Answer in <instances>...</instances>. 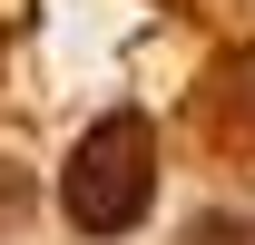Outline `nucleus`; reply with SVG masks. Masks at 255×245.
I'll use <instances>...</instances> for the list:
<instances>
[{
    "instance_id": "f257e3e1",
    "label": "nucleus",
    "mask_w": 255,
    "mask_h": 245,
    "mask_svg": "<svg viewBox=\"0 0 255 245\" xmlns=\"http://www.w3.org/2000/svg\"><path fill=\"white\" fill-rule=\"evenodd\" d=\"M157 196V127L147 118H98L59 167V206L79 236H128Z\"/></svg>"
},
{
    "instance_id": "f03ea898",
    "label": "nucleus",
    "mask_w": 255,
    "mask_h": 245,
    "mask_svg": "<svg viewBox=\"0 0 255 245\" xmlns=\"http://www.w3.org/2000/svg\"><path fill=\"white\" fill-rule=\"evenodd\" d=\"M196 137L236 167H255V49H226L196 79Z\"/></svg>"
},
{
    "instance_id": "7ed1b4c3",
    "label": "nucleus",
    "mask_w": 255,
    "mask_h": 245,
    "mask_svg": "<svg viewBox=\"0 0 255 245\" xmlns=\"http://www.w3.org/2000/svg\"><path fill=\"white\" fill-rule=\"evenodd\" d=\"M187 245H255V216H196Z\"/></svg>"
},
{
    "instance_id": "20e7f679",
    "label": "nucleus",
    "mask_w": 255,
    "mask_h": 245,
    "mask_svg": "<svg viewBox=\"0 0 255 245\" xmlns=\"http://www.w3.org/2000/svg\"><path fill=\"white\" fill-rule=\"evenodd\" d=\"M20 216H30V177H20V167H0V226H20Z\"/></svg>"
}]
</instances>
